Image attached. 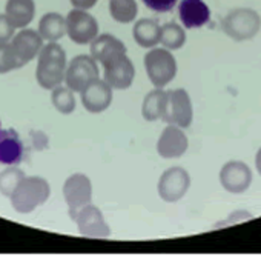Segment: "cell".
Segmentation results:
<instances>
[{
	"label": "cell",
	"mask_w": 261,
	"mask_h": 260,
	"mask_svg": "<svg viewBox=\"0 0 261 260\" xmlns=\"http://www.w3.org/2000/svg\"><path fill=\"white\" fill-rule=\"evenodd\" d=\"M68 60L65 50L57 42L46 43L39 57L36 68V80L43 89L53 91L65 82Z\"/></svg>",
	"instance_id": "obj_1"
},
{
	"label": "cell",
	"mask_w": 261,
	"mask_h": 260,
	"mask_svg": "<svg viewBox=\"0 0 261 260\" xmlns=\"http://www.w3.org/2000/svg\"><path fill=\"white\" fill-rule=\"evenodd\" d=\"M51 196V186L46 179L33 176L25 177L13 196L10 197L13 208L19 214H30L39 206H42Z\"/></svg>",
	"instance_id": "obj_2"
},
{
	"label": "cell",
	"mask_w": 261,
	"mask_h": 260,
	"mask_svg": "<svg viewBox=\"0 0 261 260\" xmlns=\"http://www.w3.org/2000/svg\"><path fill=\"white\" fill-rule=\"evenodd\" d=\"M221 30L235 42L250 40L261 31V16L247 7L233 8L224 16Z\"/></svg>",
	"instance_id": "obj_3"
},
{
	"label": "cell",
	"mask_w": 261,
	"mask_h": 260,
	"mask_svg": "<svg viewBox=\"0 0 261 260\" xmlns=\"http://www.w3.org/2000/svg\"><path fill=\"white\" fill-rule=\"evenodd\" d=\"M145 71L149 79V82L154 85V88H165L168 86L177 76L178 65L177 59L171 53V50L162 46V48H151L143 59Z\"/></svg>",
	"instance_id": "obj_4"
},
{
	"label": "cell",
	"mask_w": 261,
	"mask_h": 260,
	"mask_svg": "<svg viewBox=\"0 0 261 260\" xmlns=\"http://www.w3.org/2000/svg\"><path fill=\"white\" fill-rule=\"evenodd\" d=\"M162 120L171 125H177L183 129L192 125L194 106L191 96L185 88L169 89L166 92V103Z\"/></svg>",
	"instance_id": "obj_5"
},
{
	"label": "cell",
	"mask_w": 261,
	"mask_h": 260,
	"mask_svg": "<svg viewBox=\"0 0 261 260\" xmlns=\"http://www.w3.org/2000/svg\"><path fill=\"white\" fill-rule=\"evenodd\" d=\"M98 62L89 54H79L68 63L65 83L74 92H82L88 88L94 80L100 79Z\"/></svg>",
	"instance_id": "obj_6"
},
{
	"label": "cell",
	"mask_w": 261,
	"mask_h": 260,
	"mask_svg": "<svg viewBox=\"0 0 261 260\" xmlns=\"http://www.w3.org/2000/svg\"><path fill=\"white\" fill-rule=\"evenodd\" d=\"M191 174L181 167H172L162 173L157 193L159 197L166 203H177L180 202L191 188Z\"/></svg>",
	"instance_id": "obj_7"
},
{
	"label": "cell",
	"mask_w": 261,
	"mask_h": 260,
	"mask_svg": "<svg viewBox=\"0 0 261 260\" xmlns=\"http://www.w3.org/2000/svg\"><path fill=\"white\" fill-rule=\"evenodd\" d=\"M63 197L68 205L69 217L74 220L77 212L92 203V182L83 173L71 174L63 183Z\"/></svg>",
	"instance_id": "obj_8"
},
{
	"label": "cell",
	"mask_w": 261,
	"mask_h": 260,
	"mask_svg": "<svg viewBox=\"0 0 261 260\" xmlns=\"http://www.w3.org/2000/svg\"><path fill=\"white\" fill-rule=\"evenodd\" d=\"M66 34L75 45H91L98 36V22L89 11L72 8L66 16Z\"/></svg>",
	"instance_id": "obj_9"
},
{
	"label": "cell",
	"mask_w": 261,
	"mask_h": 260,
	"mask_svg": "<svg viewBox=\"0 0 261 260\" xmlns=\"http://www.w3.org/2000/svg\"><path fill=\"white\" fill-rule=\"evenodd\" d=\"M103 79L112 86V89H127L134 83L136 66L127 57V53H120L101 63Z\"/></svg>",
	"instance_id": "obj_10"
},
{
	"label": "cell",
	"mask_w": 261,
	"mask_h": 260,
	"mask_svg": "<svg viewBox=\"0 0 261 260\" xmlns=\"http://www.w3.org/2000/svg\"><path fill=\"white\" fill-rule=\"evenodd\" d=\"M220 185L229 194H243L252 185V170L247 163L241 160H229L226 162L218 173Z\"/></svg>",
	"instance_id": "obj_11"
},
{
	"label": "cell",
	"mask_w": 261,
	"mask_h": 260,
	"mask_svg": "<svg viewBox=\"0 0 261 260\" xmlns=\"http://www.w3.org/2000/svg\"><path fill=\"white\" fill-rule=\"evenodd\" d=\"M74 222L77 225L79 234L83 235V237H89V239H108L111 235V228H109V225H108L103 212L100 211V208H97L92 203L83 206L77 212Z\"/></svg>",
	"instance_id": "obj_12"
},
{
	"label": "cell",
	"mask_w": 261,
	"mask_h": 260,
	"mask_svg": "<svg viewBox=\"0 0 261 260\" xmlns=\"http://www.w3.org/2000/svg\"><path fill=\"white\" fill-rule=\"evenodd\" d=\"M189 148V140L185 129L168 123L157 140V153L162 159H180L186 154Z\"/></svg>",
	"instance_id": "obj_13"
},
{
	"label": "cell",
	"mask_w": 261,
	"mask_h": 260,
	"mask_svg": "<svg viewBox=\"0 0 261 260\" xmlns=\"http://www.w3.org/2000/svg\"><path fill=\"white\" fill-rule=\"evenodd\" d=\"M43 40L45 39L40 36V33L31 28H23L17 34H14L11 40V46L22 68L31 60H34L36 57H39L42 48L45 46Z\"/></svg>",
	"instance_id": "obj_14"
},
{
	"label": "cell",
	"mask_w": 261,
	"mask_h": 260,
	"mask_svg": "<svg viewBox=\"0 0 261 260\" xmlns=\"http://www.w3.org/2000/svg\"><path fill=\"white\" fill-rule=\"evenodd\" d=\"M82 105L91 114H100L112 105V86L103 79L94 80L82 92Z\"/></svg>",
	"instance_id": "obj_15"
},
{
	"label": "cell",
	"mask_w": 261,
	"mask_h": 260,
	"mask_svg": "<svg viewBox=\"0 0 261 260\" xmlns=\"http://www.w3.org/2000/svg\"><path fill=\"white\" fill-rule=\"evenodd\" d=\"M178 17L186 30L203 28L211 20V8L204 0H180Z\"/></svg>",
	"instance_id": "obj_16"
},
{
	"label": "cell",
	"mask_w": 261,
	"mask_h": 260,
	"mask_svg": "<svg viewBox=\"0 0 261 260\" xmlns=\"http://www.w3.org/2000/svg\"><path fill=\"white\" fill-rule=\"evenodd\" d=\"M127 53L126 45L112 34H98L89 45V54L101 65L115 54Z\"/></svg>",
	"instance_id": "obj_17"
},
{
	"label": "cell",
	"mask_w": 261,
	"mask_h": 260,
	"mask_svg": "<svg viewBox=\"0 0 261 260\" xmlns=\"http://www.w3.org/2000/svg\"><path fill=\"white\" fill-rule=\"evenodd\" d=\"M5 14L16 30L28 28L36 17V2L34 0H7Z\"/></svg>",
	"instance_id": "obj_18"
},
{
	"label": "cell",
	"mask_w": 261,
	"mask_h": 260,
	"mask_svg": "<svg viewBox=\"0 0 261 260\" xmlns=\"http://www.w3.org/2000/svg\"><path fill=\"white\" fill-rule=\"evenodd\" d=\"M160 34H162V27L154 19L143 17L134 22L133 37L136 43L142 48L146 50L155 48L160 43Z\"/></svg>",
	"instance_id": "obj_19"
},
{
	"label": "cell",
	"mask_w": 261,
	"mask_h": 260,
	"mask_svg": "<svg viewBox=\"0 0 261 260\" xmlns=\"http://www.w3.org/2000/svg\"><path fill=\"white\" fill-rule=\"evenodd\" d=\"M23 147L13 129L0 131V163L11 167L22 160Z\"/></svg>",
	"instance_id": "obj_20"
},
{
	"label": "cell",
	"mask_w": 261,
	"mask_h": 260,
	"mask_svg": "<svg viewBox=\"0 0 261 260\" xmlns=\"http://www.w3.org/2000/svg\"><path fill=\"white\" fill-rule=\"evenodd\" d=\"M37 31L46 42H59L66 34V17L60 13H46L39 20Z\"/></svg>",
	"instance_id": "obj_21"
},
{
	"label": "cell",
	"mask_w": 261,
	"mask_h": 260,
	"mask_svg": "<svg viewBox=\"0 0 261 260\" xmlns=\"http://www.w3.org/2000/svg\"><path fill=\"white\" fill-rule=\"evenodd\" d=\"M166 92L168 91L163 88H154L145 96L142 103V115L146 122L162 120L166 103Z\"/></svg>",
	"instance_id": "obj_22"
},
{
	"label": "cell",
	"mask_w": 261,
	"mask_h": 260,
	"mask_svg": "<svg viewBox=\"0 0 261 260\" xmlns=\"http://www.w3.org/2000/svg\"><path fill=\"white\" fill-rule=\"evenodd\" d=\"M109 14L117 23H133L139 16V5L136 0H108Z\"/></svg>",
	"instance_id": "obj_23"
},
{
	"label": "cell",
	"mask_w": 261,
	"mask_h": 260,
	"mask_svg": "<svg viewBox=\"0 0 261 260\" xmlns=\"http://www.w3.org/2000/svg\"><path fill=\"white\" fill-rule=\"evenodd\" d=\"M186 28L183 25H178L175 22H168L162 25V34H160V43L162 46L177 51L181 50L186 45Z\"/></svg>",
	"instance_id": "obj_24"
},
{
	"label": "cell",
	"mask_w": 261,
	"mask_h": 260,
	"mask_svg": "<svg viewBox=\"0 0 261 260\" xmlns=\"http://www.w3.org/2000/svg\"><path fill=\"white\" fill-rule=\"evenodd\" d=\"M51 102H53V106L60 114H65V115L74 112L75 105H77L74 91L69 86H62V85L53 89V92H51Z\"/></svg>",
	"instance_id": "obj_25"
},
{
	"label": "cell",
	"mask_w": 261,
	"mask_h": 260,
	"mask_svg": "<svg viewBox=\"0 0 261 260\" xmlns=\"http://www.w3.org/2000/svg\"><path fill=\"white\" fill-rule=\"evenodd\" d=\"M25 173L17 168L16 165L8 167L7 170H4L0 173V194L5 197H11L13 193L16 191V188L19 186V183L25 179Z\"/></svg>",
	"instance_id": "obj_26"
},
{
	"label": "cell",
	"mask_w": 261,
	"mask_h": 260,
	"mask_svg": "<svg viewBox=\"0 0 261 260\" xmlns=\"http://www.w3.org/2000/svg\"><path fill=\"white\" fill-rule=\"evenodd\" d=\"M19 68H22V65L19 63V60L14 54L11 42L0 43V74H7L14 69H19Z\"/></svg>",
	"instance_id": "obj_27"
},
{
	"label": "cell",
	"mask_w": 261,
	"mask_h": 260,
	"mask_svg": "<svg viewBox=\"0 0 261 260\" xmlns=\"http://www.w3.org/2000/svg\"><path fill=\"white\" fill-rule=\"evenodd\" d=\"M180 0H143V4L154 13H169Z\"/></svg>",
	"instance_id": "obj_28"
},
{
	"label": "cell",
	"mask_w": 261,
	"mask_h": 260,
	"mask_svg": "<svg viewBox=\"0 0 261 260\" xmlns=\"http://www.w3.org/2000/svg\"><path fill=\"white\" fill-rule=\"evenodd\" d=\"M14 25L10 22V19L7 17V14H0V43L4 42H10L14 37Z\"/></svg>",
	"instance_id": "obj_29"
},
{
	"label": "cell",
	"mask_w": 261,
	"mask_h": 260,
	"mask_svg": "<svg viewBox=\"0 0 261 260\" xmlns=\"http://www.w3.org/2000/svg\"><path fill=\"white\" fill-rule=\"evenodd\" d=\"M69 2H71V5H72L74 8H77V10L89 11V10H92V8L97 5L98 0H69Z\"/></svg>",
	"instance_id": "obj_30"
},
{
	"label": "cell",
	"mask_w": 261,
	"mask_h": 260,
	"mask_svg": "<svg viewBox=\"0 0 261 260\" xmlns=\"http://www.w3.org/2000/svg\"><path fill=\"white\" fill-rule=\"evenodd\" d=\"M255 168H256L258 174L261 176V147H259V150L255 154Z\"/></svg>",
	"instance_id": "obj_31"
}]
</instances>
